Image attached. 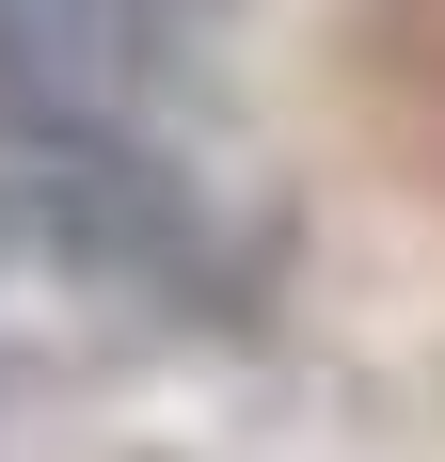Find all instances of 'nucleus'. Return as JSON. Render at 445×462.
<instances>
[{
  "instance_id": "nucleus-1",
  "label": "nucleus",
  "mask_w": 445,
  "mask_h": 462,
  "mask_svg": "<svg viewBox=\"0 0 445 462\" xmlns=\"http://www.w3.org/2000/svg\"><path fill=\"white\" fill-rule=\"evenodd\" d=\"M176 32H191V0H0V112L112 143L176 80Z\"/></svg>"
}]
</instances>
